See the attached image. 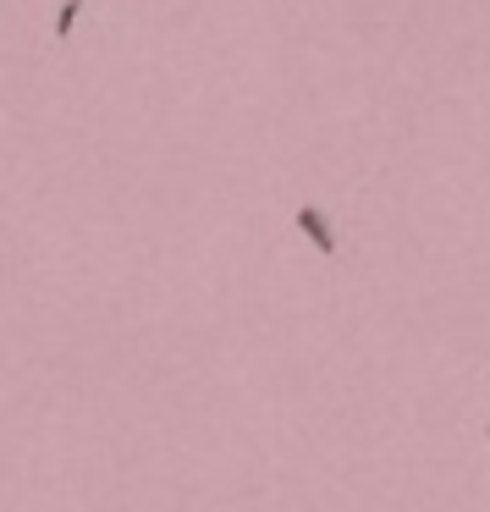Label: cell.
Returning <instances> with one entry per match:
<instances>
[{
    "mask_svg": "<svg viewBox=\"0 0 490 512\" xmlns=\"http://www.w3.org/2000/svg\"><path fill=\"white\" fill-rule=\"evenodd\" d=\"M292 221H298V232L309 237V243L320 248V254H336V232H331V221H325V215L314 210V204H298V215H292Z\"/></svg>",
    "mask_w": 490,
    "mask_h": 512,
    "instance_id": "1",
    "label": "cell"
},
{
    "mask_svg": "<svg viewBox=\"0 0 490 512\" xmlns=\"http://www.w3.org/2000/svg\"><path fill=\"white\" fill-rule=\"evenodd\" d=\"M78 12H83V0H67V6H61V23H56V39H67V34H72V23H78Z\"/></svg>",
    "mask_w": 490,
    "mask_h": 512,
    "instance_id": "2",
    "label": "cell"
},
{
    "mask_svg": "<svg viewBox=\"0 0 490 512\" xmlns=\"http://www.w3.org/2000/svg\"><path fill=\"white\" fill-rule=\"evenodd\" d=\"M485 441H490V424H485Z\"/></svg>",
    "mask_w": 490,
    "mask_h": 512,
    "instance_id": "3",
    "label": "cell"
}]
</instances>
